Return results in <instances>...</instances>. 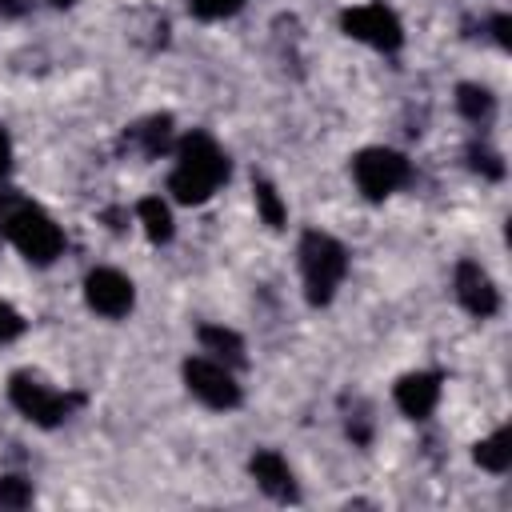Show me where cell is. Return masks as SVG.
<instances>
[{
  "mask_svg": "<svg viewBox=\"0 0 512 512\" xmlns=\"http://www.w3.org/2000/svg\"><path fill=\"white\" fill-rule=\"evenodd\" d=\"M352 176H356V188H360L368 200H384V196H392L396 188L408 184L412 168H408V160H404L400 152H392V148H364V152H356V160H352Z\"/></svg>",
  "mask_w": 512,
  "mask_h": 512,
  "instance_id": "6",
  "label": "cell"
},
{
  "mask_svg": "<svg viewBox=\"0 0 512 512\" xmlns=\"http://www.w3.org/2000/svg\"><path fill=\"white\" fill-rule=\"evenodd\" d=\"M8 164H12V144H8V136L0 132V180H4V172H8Z\"/></svg>",
  "mask_w": 512,
  "mask_h": 512,
  "instance_id": "23",
  "label": "cell"
},
{
  "mask_svg": "<svg viewBox=\"0 0 512 512\" xmlns=\"http://www.w3.org/2000/svg\"><path fill=\"white\" fill-rule=\"evenodd\" d=\"M476 464L488 468V472H508V464H512V440H508L504 428H496L488 440L476 444Z\"/></svg>",
  "mask_w": 512,
  "mask_h": 512,
  "instance_id": "16",
  "label": "cell"
},
{
  "mask_svg": "<svg viewBox=\"0 0 512 512\" xmlns=\"http://www.w3.org/2000/svg\"><path fill=\"white\" fill-rule=\"evenodd\" d=\"M392 396H396V408H400L404 416L424 420V416H432V408L440 404V376H436V372H408V376L396 380Z\"/></svg>",
  "mask_w": 512,
  "mask_h": 512,
  "instance_id": "10",
  "label": "cell"
},
{
  "mask_svg": "<svg viewBox=\"0 0 512 512\" xmlns=\"http://www.w3.org/2000/svg\"><path fill=\"white\" fill-rule=\"evenodd\" d=\"M340 28H344V36H352L360 44H372L380 52H396L404 44V28H400V20L384 4H356V8H348L340 16Z\"/></svg>",
  "mask_w": 512,
  "mask_h": 512,
  "instance_id": "7",
  "label": "cell"
},
{
  "mask_svg": "<svg viewBox=\"0 0 512 512\" xmlns=\"http://www.w3.org/2000/svg\"><path fill=\"white\" fill-rule=\"evenodd\" d=\"M24 8H28V0H0V12L4 16H20Z\"/></svg>",
  "mask_w": 512,
  "mask_h": 512,
  "instance_id": "24",
  "label": "cell"
},
{
  "mask_svg": "<svg viewBox=\"0 0 512 512\" xmlns=\"http://www.w3.org/2000/svg\"><path fill=\"white\" fill-rule=\"evenodd\" d=\"M48 4H56V8H68V4H76V0H48Z\"/></svg>",
  "mask_w": 512,
  "mask_h": 512,
  "instance_id": "25",
  "label": "cell"
},
{
  "mask_svg": "<svg viewBox=\"0 0 512 512\" xmlns=\"http://www.w3.org/2000/svg\"><path fill=\"white\" fill-rule=\"evenodd\" d=\"M136 220H140V228H144V236L152 240V244H168L172 240V208L160 200V196H144L140 204H136Z\"/></svg>",
  "mask_w": 512,
  "mask_h": 512,
  "instance_id": "13",
  "label": "cell"
},
{
  "mask_svg": "<svg viewBox=\"0 0 512 512\" xmlns=\"http://www.w3.org/2000/svg\"><path fill=\"white\" fill-rule=\"evenodd\" d=\"M8 400H12L32 424H40V428H56L60 420L72 416V408L84 404L80 392H60V388L44 384L36 372H12V380H8Z\"/></svg>",
  "mask_w": 512,
  "mask_h": 512,
  "instance_id": "4",
  "label": "cell"
},
{
  "mask_svg": "<svg viewBox=\"0 0 512 512\" xmlns=\"http://www.w3.org/2000/svg\"><path fill=\"white\" fill-rule=\"evenodd\" d=\"M180 372H184V388H188L204 408L228 412V408H236V404L244 400L236 376L228 372V364H220V360H212V356H188Z\"/></svg>",
  "mask_w": 512,
  "mask_h": 512,
  "instance_id": "5",
  "label": "cell"
},
{
  "mask_svg": "<svg viewBox=\"0 0 512 512\" xmlns=\"http://www.w3.org/2000/svg\"><path fill=\"white\" fill-rule=\"evenodd\" d=\"M456 108H460L464 120L484 124V120H492V112H496V96H492L488 88H480V84H460V88H456Z\"/></svg>",
  "mask_w": 512,
  "mask_h": 512,
  "instance_id": "15",
  "label": "cell"
},
{
  "mask_svg": "<svg viewBox=\"0 0 512 512\" xmlns=\"http://www.w3.org/2000/svg\"><path fill=\"white\" fill-rule=\"evenodd\" d=\"M228 180V156L208 132H188L176 140V168L168 176V192L180 204H204Z\"/></svg>",
  "mask_w": 512,
  "mask_h": 512,
  "instance_id": "2",
  "label": "cell"
},
{
  "mask_svg": "<svg viewBox=\"0 0 512 512\" xmlns=\"http://www.w3.org/2000/svg\"><path fill=\"white\" fill-rule=\"evenodd\" d=\"M0 236H8V244L32 264H52L64 252L60 224L36 200H28L20 188L0 192Z\"/></svg>",
  "mask_w": 512,
  "mask_h": 512,
  "instance_id": "1",
  "label": "cell"
},
{
  "mask_svg": "<svg viewBox=\"0 0 512 512\" xmlns=\"http://www.w3.org/2000/svg\"><path fill=\"white\" fill-rule=\"evenodd\" d=\"M84 300H88V308H92L96 316L120 320V316L132 312L136 288H132V280H128L124 272H116V268H96V272H88V280H84Z\"/></svg>",
  "mask_w": 512,
  "mask_h": 512,
  "instance_id": "8",
  "label": "cell"
},
{
  "mask_svg": "<svg viewBox=\"0 0 512 512\" xmlns=\"http://www.w3.org/2000/svg\"><path fill=\"white\" fill-rule=\"evenodd\" d=\"M124 140H128L140 156H160V152H168V148H176V144H172V116H148V120L132 124Z\"/></svg>",
  "mask_w": 512,
  "mask_h": 512,
  "instance_id": "12",
  "label": "cell"
},
{
  "mask_svg": "<svg viewBox=\"0 0 512 512\" xmlns=\"http://www.w3.org/2000/svg\"><path fill=\"white\" fill-rule=\"evenodd\" d=\"M300 276H304V296L308 304H328L336 288L348 276V248L328 236V232H304L300 236Z\"/></svg>",
  "mask_w": 512,
  "mask_h": 512,
  "instance_id": "3",
  "label": "cell"
},
{
  "mask_svg": "<svg viewBox=\"0 0 512 512\" xmlns=\"http://www.w3.org/2000/svg\"><path fill=\"white\" fill-rule=\"evenodd\" d=\"M248 472H252V480L260 484V492H268V496L280 500V504H288V500L300 496L288 460H284L280 452H272V448H260V452L248 460Z\"/></svg>",
  "mask_w": 512,
  "mask_h": 512,
  "instance_id": "11",
  "label": "cell"
},
{
  "mask_svg": "<svg viewBox=\"0 0 512 512\" xmlns=\"http://www.w3.org/2000/svg\"><path fill=\"white\" fill-rule=\"evenodd\" d=\"M492 36H496V44L500 48H508L512 44V20L500 12V16H492Z\"/></svg>",
  "mask_w": 512,
  "mask_h": 512,
  "instance_id": "22",
  "label": "cell"
},
{
  "mask_svg": "<svg viewBox=\"0 0 512 512\" xmlns=\"http://www.w3.org/2000/svg\"><path fill=\"white\" fill-rule=\"evenodd\" d=\"M252 196H256V208H260L264 224H268V228H284L288 208H284V200L276 196V188H272L268 180H256V184H252Z\"/></svg>",
  "mask_w": 512,
  "mask_h": 512,
  "instance_id": "17",
  "label": "cell"
},
{
  "mask_svg": "<svg viewBox=\"0 0 512 512\" xmlns=\"http://www.w3.org/2000/svg\"><path fill=\"white\" fill-rule=\"evenodd\" d=\"M188 8L196 20H224V16H236L244 0H188Z\"/></svg>",
  "mask_w": 512,
  "mask_h": 512,
  "instance_id": "19",
  "label": "cell"
},
{
  "mask_svg": "<svg viewBox=\"0 0 512 512\" xmlns=\"http://www.w3.org/2000/svg\"><path fill=\"white\" fill-rule=\"evenodd\" d=\"M20 332H24V320H20V312H16L8 300H0V344L16 340Z\"/></svg>",
  "mask_w": 512,
  "mask_h": 512,
  "instance_id": "21",
  "label": "cell"
},
{
  "mask_svg": "<svg viewBox=\"0 0 512 512\" xmlns=\"http://www.w3.org/2000/svg\"><path fill=\"white\" fill-rule=\"evenodd\" d=\"M32 504V484L24 476H0V508H24Z\"/></svg>",
  "mask_w": 512,
  "mask_h": 512,
  "instance_id": "18",
  "label": "cell"
},
{
  "mask_svg": "<svg viewBox=\"0 0 512 512\" xmlns=\"http://www.w3.org/2000/svg\"><path fill=\"white\" fill-rule=\"evenodd\" d=\"M468 164H472L480 176H488V180H500V176H504V160H500L492 148H484V144H472V148H468Z\"/></svg>",
  "mask_w": 512,
  "mask_h": 512,
  "instance_id": "20",
  "label": "cell"
},
{
  "mask_svg": "<svg viewBox=\"0 0 512 512\" xmlns=\"http://www.w3.org/2000/svg\"><path fill=\"white\" fill-rule=\"evenodd\" d=\"M452 288H456V300L472 312V316H492L500 308V292L492 284V276L476 264V260H460L456 264V276H452Z\"/></svg>",
  "mask_w": 512,
  "mask_h": 512,
  "instance_id": "9",
  "label": "cell"
},
{
  "mask_svg": "<svg viewBox=\"0 0 512 512\" xmlns=\"http://www.w3.org/2000/svg\"><path fill=\"white\" fill-rule=\"evenodd\" d=\"M200 348L212 352V360H220V364H244V340L224 324H204Z\"/></svg>",
  "mask_w": 512,
  "mask_h": 512,
  "instance_id": "14",
  "label": "cell"
}]
</instances>
